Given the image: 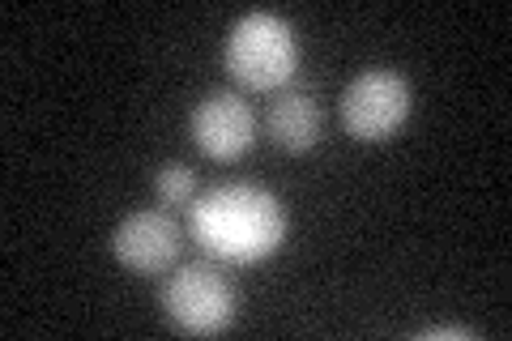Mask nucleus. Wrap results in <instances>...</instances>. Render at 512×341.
Wrapping results in <instances>:
<instances>
[{
	"mask_svg": "<svg viewBox=\"0 0 512 341\" xmlns=\"http://www.w3.org/2000/svg\"><path fill=\"white\" fill-rule=\"evenodd\" d=\"M188 231L214 261L256 265L286 239V209L261 184H218L188 205Z\"/></svg>",
	"mask_w": 512,
	"mask_h": 341,
	"instance_id": "1",
	"label": "nucleus"
},
{
	"mask_svg": "<svg viewBox=\"0 0 512 341\" xmlns=\"http://www.w3.org/2000/svg\"><path fill=\"white\" fill-rule=\"evenodd\" d=\"M222 64L244 90H286L299 69L295 26L265 9L244 13L227 35Z\"/></svg>",
	"mask_w": 512,
	"mask_h": 341,
	"instance_id": "2",
	"label": "nucleus"
},
{
	"mask_svg": "<svg viewBox=\"0 0 512 341\" xmlns=\"http://www.w3.org/2000/svg\"><path fill=\"white\" fill-rule=\"evenodd\" d=\"M163 307L175 329L192 337H214L235 320V286L214 261H188L167 278Z\"/></svg>",
	"mask_w": 512,
	"mask_h": 341,
	"instance_id": "3",
	"label": "nucleus"
},
{
	"mask_svg": "<svg viewBox=\"0 0 512 341\" xmlns=\"http://www.w3.org/2000/svg\"><path fill=\"white\" fill-rule=\"evenodd\" d=\"M410 120V81L397 69H367L342 90V124L355 141H389Z\"/></svg>",
	"mask_w": 512,
	"mask_h": 341,
	"instance_id": "4",
	"label": "nucleus"
},
{
	"mask_svg": "<svg viewBox=\"0 0 512 341\" xmlns=\"http://www.w3.org/2000/svg\"><path fill=\"white\" fill-rule=\"evenodd\" d=\"M192 141H197V150L214 162H235L252 150L256 141V116L244 94L235 90H210L205 99L192 107Z\"/></svg>",
	"mask_w": 512,
	"mask_h": 341,
	"instance_id": "5",
	"label": "nucleus"
},
{
	"mask_svg": "<svg viewBox=\"0 0 512 341\" xmlns=\"http://www.w3.org/2000/svg\"><path fill=\"white\" fill-rule=\"evenodd\" d=\"M184 248V231L167 209H137L128 214L116 235H111V252L124 269L141 273V278H154V273H167L175 261H180Z\"/></svg>",
	"mask_w": 512,
	"mask_h": 341,
	"instance_id": "6",
	"label": "nucleus"
},
{
	"mask_svg": "<svg viewBox=\"0 0 512 341\" xmlns=\"http://www.w3.org/2000/svg\"><path fill=\"white\" fill-rule=\"evenodd\" d=\"M265 128L282 150L291 154H308L312 145L320 141V103L312 99L308 90H278V99L269 103V116H265Z\"/></svg>",
	"mask_w": 512,
	"mask_h": 341,
	"instance_id": "7",
	"label": "nucleus"
},
{
	"mask_svg": "<svg viewBox=\"0 0 512 341\" xmlns=\"http://www.w3.org/2000/svg\"><path fill=\"white\" fill-rule=\"evenodd\" d=\"M154 192L163 205H192L197 201V175L184 162H167L154 171Z\"/></svg>",
	"mask_w": 512,
	"mask_h": 341,
	"instance_id": "8",
	"label": "nucleus"
},
{
	"mask_svg": "<svg viewBox=\"0 0 512 341\" xmlns=\"http://www.w3.org/2000/svg\"><path fill=\"white\" fill-rule=\"evenodd\" d=\"M423 341H440V337H457V341H470V337H478L474 329H466V324H440V329H423L419 333Z\"/></svg>",
	"mask_w": 512,
	"mask_h": 341,
	"instance_id": "9",
	"label": "nucleus"
}]
</instances>
